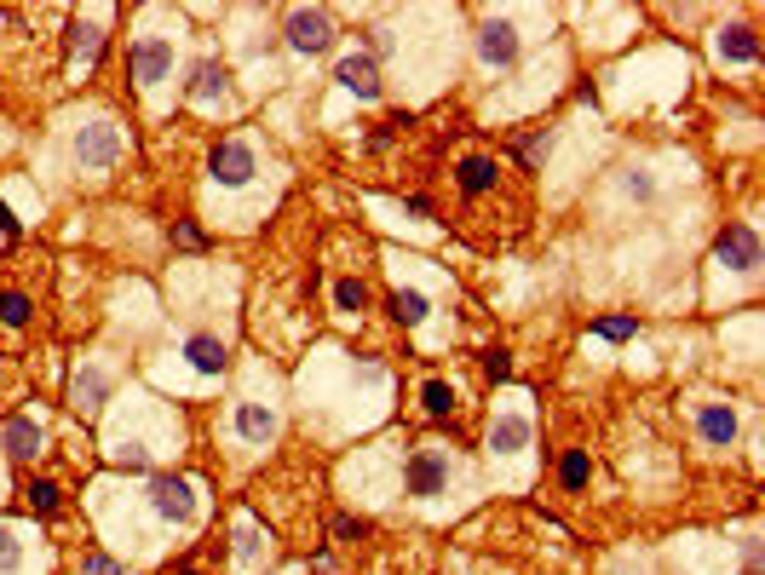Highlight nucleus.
Masks as SVG:
<instances>
[{"label": "nucleus", "instance_id": "1", "mask_svg": "<svg viewBox=\"0 0 765 575\" xmlns=\"http://www.w3.org/2000/svg\"><path fill=\"white\" fill-rule=\"evenodd\" d=\"M282 35H288V46H294L300 58H317V52L334 46V18H328L323 6H294L288 23H282Z\"/></svg>", "mask_w": 765, "mask_h": 575}, {"label": "nucleus", "instance_id": "2", "mask_svg": "<svg viewBox=\"0 0 765 575\" xmlns=\"http://www.w3.org/2000/svg\"><path fill=\"white\" fill-rule=\"evenodd\" d=\"M208 173H213V184H225V190H242V184L259 173L254 144H248V138H219V144H213V156H208Z\"/></svg>", "mask_w": 765, "mask_h": 575}, {"label": "nucleus", "instance_id": "3", "mask_svg": "<svg viewBox=\"0 0 765 575\" xmlns=\"http://www.w3.org/2000/svg\"><path fill=\"white\" fill-rule=\"evenodd\" d=\"M403 483H409V495H443V483H449V449H438V443H420L415 455H409V466H403Z\"/></svg>", "mask_w": 765, "mask_h": 575}, {"label": "nucleus", "instance_id": "4", "mask_svg": "<svg viewBox=\"0 0 765 575\" xmlns=\"http://www.w3.org/2000/svg\"><path fill=\"white\" fill-rule=\"evenodd\" d=\"M116 156H121V133L110 121H87V127L75 133V161H81V167L104 173V167H116Z\"/></svg>", "mask_w": 765, "mask_h": 575}, {"label": "nucleus", "instance_id": "5", "mask_svg": "<svg viewBox=\"0 0 765 575\" xmlns=\"http://www.w3.org/2000/svg\"><path fill=\"white\" fill-rule=\"evenodd\" d=\"M167 75H173V41H167V35H144V41H133V81L150 92V87H162Z\"/></svg>", "mask_w": 765, "mask_h": 575}, {"label": "nucleus", "instance_id": "6", "mask_svg": "<svg viewBox=\"0 0 765 575\" xmlns=\"http://www.w3.org/2000/svg\"><path fill=\"white\" fill-rule=\"evenodd\" d=\"M150 506L167 524H190L196 518V489H190V478H150Z\"/></svg>", "mask_w": 765, "mask_h": 575}, {"label": "nucleus", "instance_id": "7", "mask_svg": "<svg viewBox=\"0 0 765 575\" xmlns=\"http://www.w3.org/2000/svg\"><path fill=\"white\" fill-rule=\"evenodd\" d=\"M714 253H719V265H731V271H754L760 265V236H754V225H725L714 236Z\"/></svg>", "mask_w": 765, "mask_h": 575}, {"label": "nucleus", "instance_id": "8", "mask_svg": "<svg viewBox=\"0 0 765 575\" xmlns=\"http://www.w3.org/2000/svg\"><path fill=\"white\" fill-rule=\"evenodd\" d=\"M478 58H484L489 69H507L512 58H518V29H512L507 18H489L484 29H478Z\"/></svg>", "mask_w": 765, "mask_h": 575}, {"label": "nucleus", "instance_id": "9", "mask_svg": "<svg viewBox=\"0 0 765 575\" xmlns=\"http://www.w3.org/2000/svg\"><path fill=\"white\" fill-rule=\"evenodd\" d=\"M334 81H340L346 92H357V98H380V64H374L369 52L340 58V64H334Z\"/></svg>", "mask_w": 765, "mask_h": 575}, {"label": "nucleus", "instance_id": "10", "mask_svg": "<svg viewBox=\"0 0 765 575\" xmlns=\"http://www.w3.org/2000/svg\"><path fill=\"white\" fill-rule=\"evenodd\" d=\"M530 449V414H495L489 420V455H518Z\"/></svg>", "mask_w": 765, "mask_h": 575}, {"label": "nucleus", "instance_id": "11", "mask_svg": "<svg viewBox=\"0 0 765 575\" xmlns=\"http://www.w3.org/2000/svg\"><path fill=\"white\" fill-rule=\"evenodd\" d=\"M696 437L714 443V449H725V443L737 437V409H731V403H702V409H696Z\"/></svg>", "mask_w": 765, "mask_h": 575}, {"label": "nucleus", "instance_id": "12", "mask_svg": "<svg viewBox=\"0 0 765 575\" xmlns=\"http://www.w3.org/2000/svg\"><path fill=\"white\" fill-rule=\"evenodd\" d=\"M714 58H719V64H754V58H760V41H754V29H748V23H731V29H719V35H714Z\"/></svg>", "mask_w": 765, "mask_h": 575}, {"label": "nucleus", "instance_id": "13", "mask_svg": "<svg viewBox=\"0 0 765 575\" xmlns=\"http://www.w3.org/2000/svg\"><path fill=\"white\" fill-rule=\"evenodd\" d=\"M185 357L196 374H225V363H231V351H225V340H213V334H190L185 340Z\"/></svg>", "mask_w": 765, "mask_h": 575}, {"label": "nucleus", "instance_id": "14", "mask_svg": "<svg viewBox=\"0 0 765 575\" xmlns=\"http://www.w3.org/2000/svg\"><path fill=\"white\" fill-rule=\"evenodd\" d=\"M225 87H231V69L219 64V58H202V64L190 69V98H196V104H208V98H219Z\"/></svg>", "mask_w": 765, "mask_h": 575}, {"label": "nucleus", "instance_id": "15", "mask_svg": "<svg viewBox=\"0 0 765 575\" xmlns=\"http://www.w3.org/2000/svg\"><path fill=\"white\" fill-rule=\"evenodd\" d=\"M70 397H75V409L81 414H98L104 409V397H110V374H104V368H81Z\"/></svg>", "mask_w": 765, "mask_h": 575}, {"label": "nucleus", "instance_id": "16", "mask_svg": "<svg viewBox=\"0 0 765 575\" xmlns=\"http://www.w3.org/2000/svg\"><path fill=\"white\" fill-rule=\"evenodd\" d=\"M236 432L248 437V443H271V437H277V414L259 409V403H242V409H236Z\"/></svg>", "mask_w": 765, "mask_h": 575}, {"label": "nucleus", "instance_id": "17", "mask_svg": "<svg viewBox=\"0 0 765 575\" xmlns=\"http://www.w3.org/2000/svg\"><path fill=\"white\" fill-rule=\"evenodd\" d=\"M386 311H392V322H403V328H415V322H426V311H432V299L420 294V288H397V294L386 299Z\"/></svg>", "mask_w": 765, "mask_h": 575}, {"label": "nucleus", "instance_id": "18", "mask_svg": "<svg viewBox=\"0 0 765 575\" xmlns=\"http://www.w3.org/2000/svg\"><path fill=\"white\" fill-rule=\"evenodd\" d=\"M6 455L12 460H35L41 455V432H35V420H6Z\"/></svg>", "mask_w": 765, "mask_h": 575}, {"label": "nucleus", "instance_id": "19", "mask_svg": "<svg viewBox=\"0 0 765 575\" xmlns=\"http://www.w3.org/2000/svg\"><path fill=\"white\" fill-rule=\"evenodd\" d=\"M495 179H501V167L489 156H466L461 161V190L466 196H484V190H495Z\"/></svg>", "mask_w": 765, "mask_h": 575}, {"label": "nucleus", "instance_id": "20", "mask_svg": "<svg viewBox=\"0 0 765 575\" xmlns=\"http://www.w3.org/2000/svg\"><path fill=\"white\" fill-rule=\"evenodd\" d=\"M24 495H29V512H35V518H58V506H64V489L52 478H35Z\"/></svg>", "mask_w": 765, "mask_h": 575}, {"label": "nucleus", "instance_id": "21", "mask_svg": "<svg viewBox=\"0 0 765 575\" xmlns=\"http://www.w3.org/2000/svg\"><path fill=\"white\" fill-rule=\"evenodd\" d=\"M587 478H593V460H587V449H570V455L558 460V483H564V489H587Z\"/></svg>", "mask_w": 765, "mask_h": 575}, {"label": "nucleus", "instance_id": "22", "mask_svg": "<svg viewBox=\"0 0 765 575\" xmlns=\"http://www.w3.org/2000/svg\"><path fill=\"white\" fill-rule=\"evenodd\" d=\"M98 46H104V35H98V23H75L70 29V58L75 64H93Z\"/></svg>", "mask_w": 765, "mask_h": 575}, {"label": "nucleus", "instance_id": "23", "mask_svg": "<svg viewBox=\"0 0 765 575\" xmlns=\"http://www.w3.org/2000/svg\"><path fill=\"white\" fill-rule=\"evenodd\" d=\"M420 409L432 414V420H443V414L455 409V386H449V380H426V386H420Z\"/></svg>", "mask_w": 765, "mask_h": 575}, {"label": "nucleus", "instance_id": "24", "mask_svg": "<svg viewBox=\"0 0 765 575\" xmlns=\"http://www.w3.org/2000/svg\"><path fill=\"white\" fill-rule=\"evenodd\" d=\"M334 305H340V311H363V305H369V288H363L357 276H340V282H334Z\"/></svg>", "mask_w": 765, "mask_h": 575}, {"label": "nucleus", "instance_id": "25", "mask_svg": "<svg viewBox=\"0 0 765 575\" xmlns=\"http://www.w3.org/2000/svg\"><path fill=\"white\" fill-rule=\"evenodd\" d=\"M18 564H24V541H18L12 524H0V575H12Z\"/></svg>", "mask_w": 765, "mask_h": 575}, {"label": "nucleus", "instance_id": "26", "mask_svg": "<svg viewBox=\"0 0 765 575\" xmlns=\"http://www.w3.org/2000/svg\"><path fill=\"white\" fill-rule=\"evenodd\" d=\"M593 334H599V340H633V334H639V317H599Z\"/></svg>", "mask_w": 765, "mask_h": 575}, {"label": "nucleus", "instance_id": "27", "mask_svg": "<svg viewBox=\"0 0 765 575\" xmlns=\"http://www.w3.org/2000/svg\"><path fill=\"white\" fill-rule=\"evenodd\" d=\"M29 311H35V305H29V294H0V322H6V328H24Z\"/></svg>", "mask_w": 765, "mask_h": 575}, {"label": "nucleus", "instance_id": "28", "mask_svg": "<svg viewBox=\"0 0 765 575\" xmlns=\"http://www.w3.org/2000/svg\"><path fill=\"white\" fill-rule=\"evenodd\" d=\"M259 552H265V541H259V529L242 518V524H236V558H242V564H254Z\"/></svg>", "mask_w": 765, "mask_h": 575}, {"label": "nucleus", "instance_id": "29", "mask_svg": "<svg viewBox=\"0 0 765 575\" xmlns=\"http://www.w3.org/2000/svg\"><path fill=\"white\" fill-rule=\"evenodd\" d=\"M484 374L495 380V386H501V380H512V357L501 351V345H489V351H484Z\"/></svg>", "mask_w": 765, "mask_h": 575}, {"label": "nucleus", "instance_id": "30", "mask_svg": "<svg viewBox=\"0 0 765 575\" xmlns=\"http://www.w3.org/2000/svg\"><path fill=\"white\" fill-rule=\"evenodd\" d=\"M547 150H553V138L541 133V138H524V144H518V161H524V167H541V161H547Z\"/></svg>", "mask_w": 765, "mask_h": 575}, {"label": "nucleus", "instance_id": "31", "mask_svg": "<svg viewBox=\"0 0 765 575\" xmlns=\"http://www.w3.org/2000/svg\"><path fill=\"white\" fill-rule=\"evenodd\" d=\"M81 575H121V564L110 552H87V558H81Z\"/></svg>", "mask_w": 765, "mask_h": 575}, {"label": "nucleus", "instance_id": "32", "mask_svg": "<svg viewBox=\"0 0 765 575\" xmlns=\"http://www.w3.org/2000/svg\"><path fill=\"white\" fill-rule=\"evenodd\" d=\"M334 535H340V541H363L369 524H363V518H351V512H340V518H334Z\"/></svg>", "mask_w": 765, "mask_h": 575}, {"label": "nucleus", "instance_id": "33", "mask_svg": "<svg viewBox=\"0 0 765 575\" xmlns=\"http://www.w3.org/2000/svg\"><path fill=\"white\" fill-rule=\"evenodd\" d=\"M121 466H127V472H144V466H150V449L127 443V449H121Z\"/></svg>", "mask_w": 765, "mask_h": 575}, {"label": "nucleus", "instance_id": "34", "mask_svg": "<svg viewBox=\"0 0 765 575\" xmlns=\"http://www.w3.org/2000/svg\"><path fill=\"white\" fill-rule=\"evenodd\" d=\"M173 242H179V248H202L208 236H202V230H196V225H173Z\"/></svg>", "mask_w": 765, "mask_h": 575}, {"label": "nucleus", "instance_id": "35", "mask_svg": "<svg viewBox=\"0 0 765 575\" xmlns=\"http://www.w3.org/2000/svg\"><path fill=\"white\" fill-rule=\"evenodd\" d=\"M622 190H627V196H639V202H650V179H645V173H627Z\"/></svg>", "mask_w": 765, "mask_h": 575}, {"label": "nucleus", "instance_id": "36", "mask_svg": "<svg viewBox=\"0 0 765 575\" xmlns=\"http://www.w3.org/2000/svg\"><path fill=\"white\" fill-rule=\"evenodd\" d=\"M0 236H6V242H18V213H12L6 202H0Z\"/></svg>", "mask_w": 765, "mask_h": 575}, {"label": "nucleus", "instance_id": "37", "mask_svg": "<svg viewBox=\"0 0 765 575\" xmlns=\"http://www.w3.org/2000/svg\"><path fill=\"white\" fill-rule=\"evenodd\" d=\"M167 575H196V570H190V564H185V570H167Z\"/></svg>", "mask_w": 765, "mask_h": 575}]
</instances>
